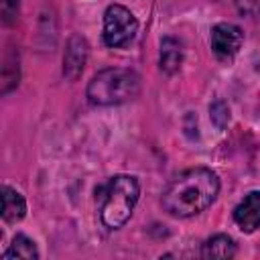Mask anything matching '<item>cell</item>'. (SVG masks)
I'll return each mask as SVG.
<instances>
[{
	"label": "cell",
	"mask_w": 260,
	"mask_h": 260,
	"mask_svg": "<svg viewBox=\"0 0 260 260\" xmlns=\"http://www.w3.org/2000/svg\"><path fill=\"white\" fill-rule=\"evenodd\" d=\"M138 32L136 16L122 4H110L104 12V28L102 39L112 49H122L132 43Z\"/></svg>",
	"instance_id": "cell-4"
},
{
	"label": "cell",
	"mask_w": 260,
	"mask_h": 260,
	"mask_svg": "<svg viewBox=\"0 0 260 260\" xmlns=\"http://www.w3.org/2000/svg\"><path fill=\"white\" fill-rule=\"evenodd\" d=\"M209 116H211V122L215 124L217 130H223L230 122V108L223 100H215L211 106H209Z\"/></svg>",
	"instance_id": "cell-12"
},
{
	"label": "cell",
	"mask_w": 260,
	"mask_h": 260,
	"mask_svg": "<svg viewBox=\"0 0 260 260\" xmlns=\"http://www.w3.org/2000/svg\"><path fill=\"white\" fill-rule=\"evenodd\" d=\"M219 195V179L207 167H195L171 181L160 205L173 217H193L205 211Z\"/></svg>",
	"instance_id": "cell-1"
},
{
	"label": "cell",
	"mask_w": 260,
	"mask_h": 260,
	"mask_svg": "<svg viewBox=\"0 0 260 260\" xmlns=\"http://www.w3.org/2000/svg\"><path fill=\"white\" fill-rule=\"evenodd\" d=\"M201 256L203 258H232L236 256V242L225 234H217L201 246Z\"/></svg>",
	"instance_id": "cell-10"
},
{
	"label": "cell",
	"mask_w": 260,
	"mask_h": 260,
	"mask_svg": "<svg viewBox=\"0 0 260 260\" xmlns=\"http://www.w3.org/2000/svg\"><path fill=\"white\" fill-rule=\"evenodd\" d=\"M183 63V43L175 37H165L160 41V71L173 75Z\"/></svg>",
	"instance_id": "cell-8"
},
{
	"label": "cell",
	"mask_w": 260,
	"mask_h": 260,
	"mask_svg": "<svg viewBox=\"0 0 260 260\" xmlns=\"http://www.w3.org/2000/svg\"><path fill=\"white\" fill-rule=\"evenodd\" d=\"M4 260H16V258H24V260H37L39 258V250H37V244L24 236V234H16L12 238V244L10 248L2 254Z\"/></svg>",
	"instance_id": "cell-11"
},
{
	"label": "cell",
	"mask_w": 260,
	"mask_h": 260,
	"mask_svg": "<svg viewBox=\"0 0 260 260\" xmlns=\"http://www.w3.org/2000/svg\"><path fill=\"white\" fill-rule=\"evenodd\" d=\"M24 215H26L24 197H22L16 189L4 185V187H2V219H4L6 223H16V221H20Z\"/></svg>",
	"instance_id": "cell-9"
},
{
	"label": "cell",
	"mask_w": 260,
	"mask_h": 260,
	"mask_svg": "<svg viewBox=\"0 0 260 260\" xmlns=\"http://www.w3.org/2000/svg\"><path fill=\"white\" fill-rule=\"evenodd\" d=\"M140 195V185L132 175H114L95 191L100 219L110 230H120L130 219Z\"/></svg>",
	"instance_id": "cell-2"
},
{
	"label": "cell",
	"mask_w": 260,
	"mask_h": 260,
	"mask_svg": "<svg viewBox=\"0 0 260 260\" xmlns=\"http://www.w3.org/2000/svg\"><path fill=\"white\" fill-rule=\"evenodd\" d=\"M234 221L246 234H252L260 228V191L248 193L234 207Z\"/></svg>",
	"instance_id": "cell-6"
},
{
	"label": "cell",
	"mask_w": 260,
	"mask_h": 260,
	"mask_svg": "<svg viewBox=\"0 0 260 260\" xmlns=\"http://www.w3.org/2000/svg\"><path fill=\"white\" fill-rule=\"evenodd\" d=\"M140 91V77L132 69L108 67L98 71L87 83V100L93 106H120Z\"/></svg>",
	"instance_id": "cell-3"
},
{
	"label": "cell",
	"mask_w": 260,
	"mask_h": 260,
	"mask_svg": "<svg viewBox=\"0 0 260 260\" xmlns=\"http://www.w3.org/2000/svg\"><path fill=\"white\" fill-rule=\"evenodd\" d=\"M87 59V43L83 37L75 35L69 39L67 49H65V57H63V73L69 79H77L79 73L83 71Z\"/></svg>",
	"instance_id": "cell-7"
},
{
	"label": "cell",
	"mask_w": 260,
	"mask_h": 260,
	"mask_svg": "<svg viewBox=\"0 0 260 260\" xmlns=\"http://www.w3.org/2000/svg\"><path fill=\"white\" fill-rule=\"evenodd\" d=\"M242 43H244V32L238 24L219 22L211 28V35H209L211 51L223 61H230L232 57H236L238 51L242 49Z\"/></svg>",
	"instance_id": "cell-5"
}]
</instances>
